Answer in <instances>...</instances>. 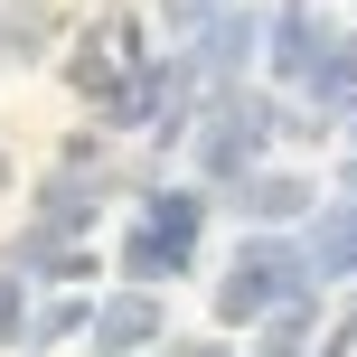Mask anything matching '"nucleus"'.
Segmentation results:
<instances>
[{"label": "nucleus", "mask_w": 357, "mask_h": 357, "mask_svg": "<svg viewBox=\"0 0 357 357\" xmlns=\"http://www.w3.org/2000/svg\"><path fill=\"white\" fill-rule=\"evenodd\" d=\"M235 207H245L254 226H291V216L320 207V188H310L301 169H245V178H235Z\"/></svg>", "instance_id": "nucleus-3"}, {"label": "nucleus", "mask_w": 357, "mask_h": 357, "mask_svg": "<svg viewBox=\"0 0 357 357\" xmlns=\"http://www.w3.org/2000/svg\"><path fill=\"white\" fill-rule=\"evenodd\" d=\"M85 329H94V357H132V348L160 339V301H151V291H113Z\"/></svg>", "instance_id": "nucleus-4"}, {"label": "nucleus", "mask_w": 357, "mask_h": 357, "mask_svg": "<svg viewBox=\"0 0 357 357\" xmlns=\"http://www.w3.org/2000/svg\"><path fill=\"white\" fill-rule=\"evenodd\" d=\"M310 291V264L301 245H282V235H245L226 264V282H216V320H273L282 301H301Z\"/></svg>", "instance_id": "nucleus-1"}, {"label": "nucleus", "mask_w": 357, "mask_h": 357, "mask_svg": "<svg viewBox=\"0 0 357 357\" xmlns=\"http://www.w3.org/2000/svg\"><path fill=\"white\" fill-rule=\"evenodd\" d=\"M169 357H235V348H216V339H178Z\"/></svg>", "instance_id": "nucleus-9"}, {"label": "nucleus", "mask_w": 357, "mask_h": 357, "mask_svg": "<svg viewBox=\"0 0 357 357\" xmlns=\"http://www.w3.org/2000/svg\"><path fill=\"white\" fill-rule=\"evenodd\" d=\"M19 320H29V291H19V273H0V348L19 339Z\"/></svg>", "instance_id": "nucleus-8"}, {"label": "nucleus", "mask_w": 357, "mask_h": 357, "mask_svg": "<svg viewBox=\"0 0 357 357\" xmlns=\"http://www.w3.org/2000/svg\"><path fill=\"white\" fill-rule=\"evenodd\" d=\"M85 320H94L85 301H47V310H38V329H29V339H38V348H56V339H75Z\"/></svg>", "instance_id": "nucleus-7"}, {"label": "nucleus", "mask_w": 357, "mask_h": 357, "mask_svg": "<svg viewBox=\"0 0 357 357\" xmlns=\"http://www.w3.org/2000/svg\"><path fill=\"white\" fill-rule=\"evenodd\" d=\"M301 264L320 273V282H329V273H357V207H348V197L310 216V245H301Z\"/></svg>", "instance_id": "nucleus-5"}, {"label": "nucleus", "mask_w": 357, "mask_h": 357, "mask_svg": "<svg viewBox=\"0 0 357 357\" xmlns=\"http://www.w3.org/2000/svg\"><path fill=\"white\" fill-rule=\"evenodd\" d=\"M264 142H273V104L226 94V104H216V123L197 132V169H207V178H245L254 160H264Z\"/></svg>", "instance_id": "nucleus-2"}, {"label": "nucleus", "mask_w": 357, "mask_h": 357, "mask_svg": "<svg viewBox=\"0 0 357 357\" xmlns=\"http://www.w3.org/2000/svg\"><path fill=\"white\" fill-rule=\"evenodd\" d=\"M47 29H56L47 10H10L0 19V56H10V66H38V56H47Z\"/></svg>", "instance_id": "nucleus-6"}, {"label": "nucleus", "mask_w": 357, "mask_h": 357, "mask_svg": "<svg viewBox=\"0 0 357 357\" xmlns=\"http://www.w3.org/2000/svg\"><path fill=\"white\" fill-rule=\"evenodd\" d=\"M339 348H357V301H348V310H339Z\"/></svg>", "instance_id": "nucleus-10"}]
</instances>
